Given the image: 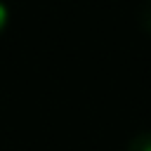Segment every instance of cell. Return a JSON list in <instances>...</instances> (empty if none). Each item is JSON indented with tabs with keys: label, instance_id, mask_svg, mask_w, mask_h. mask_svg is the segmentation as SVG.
<instances>
[{
	"label": "cell",
	"instance_id": "1",
	"mask_svg": "<svg viewBox=\"0 0 151 151\" xmlns=\"http://www.w3.org/2000/svg\"><path fill=\"white\" fill-rule=\"evenodd\" d=\"M125 151H151V130H142L137 132L130 142Z\"/></svg>",
	"mask_w": 151,
	"mask_h": 151
},
{
	"label": "cell",
	"instance_id": "2",
	"mask_svg": "<svg viewBox=\"0 0 151 151\" xmlns=\"http://www.w3.org/2000/svg\"><path fill=\"white\" fill-rule=\"evenodd\" d=\"M139 21L146 31H151V0H146L142 7H139Z\"/></svg>",
	"mask_w": 151,
	"mask_h": 151
},
{
	"label": "cell",
	"instance_id": "3",
	"mask_svg": "<svg viewBox=\"0 0 151 151\" xmlns=\"http://www.w3.org/2000/svg\"><path fill=\"white\" fill-rule=\"evenodd\" d=\"M7 17H9V12H7V5L0 0V28L7 24Z\"/></svg>",
	"mask_w": 151,
	"mask_h": 151
}]
</instances>
